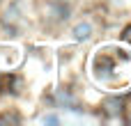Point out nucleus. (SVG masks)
<instances>
[{"mask_svg": "<svg viewBox=\"0 0 131 126\" xmlns=\"http://www.w3.org/2000/svg\"><path fill=\"white\" fill-rule=\"evenodd\" d=\"M113 60L108 57V55H99L97 60H94V73H97V78H111L113 76Z\"/></svg>", "mask_w": 131, "mask_h": 126, "instance_id": "nucleus-1", "label": "nucleus"}, {"mask_svg": "<svg viewBox=\"0 0 131 126\" xmlns=\"http://www.w3.org/2000/svg\"><path fill=\"white\" fill-rule=\"evenodd\" d=\"M7 122L18 124V115H0V124H7Z\"/></svg>", "mask_w": 131, "mask_h": 126, "instance_id": "nucleus-5", "label": "nucleus"}, {"mask_svg": "<svg viewBox=\"0 0 131 126\" xmlns=\"http://www.w3.org/2000/svg\"><path fill=\"white\" fill-rule=\"evenodd\" d=\"M122 39L131 44V25H129V28H124V32H122Z\"/></svg>", "mask_w": 131, "mask_h": 126, "instance_id": "nucleus-6", "label": "nucleus"}, {"mask_svg": "<svg viewBox=\"0 0 131 126\" xmlns=\"http://www.w3.org/2000/svg\"><path fill=\"white\" fill-rule=\"evenodd\" d=\"M44 122H46V124H58L60 119H58L55 115H46V117H44Z\"/></svg>", "mask_w": 131, "mask_h": 126, "instance_id": "nucleus-7", "label": "nucleus"}, {"mask_svg": "<svg viewBox=\"0 0 131 126\" xmlns=\"http://www.w3.org/2000/svg\"><path fill=\"white\" fill-rule=\"evenodd\" d=\"M104 108H106V112H108L111 117H117V115H122V110H124V101H122L120 96H108V99L104 101Z\"/></svg>", "mask_w": 131, "mask_h": 126, "instance_id": "nucleus-2", "label": "nucleus"}, {"mask_svg": "<svg viewBox=\"0 0 131 126\" xmlns=\"http://www.w3.org/2000/svg\"><path fill=\"white\" fill-rule=\"evenodd\" d=\"M90 34H92V25H90V23H78V25L74 28V37H76L78 41L90 39Z\"/></svg>", "mask_w": 131, "mask_h": 126, "instance_id": "nucleus-3", "label": "nucleus"}, {"mask_svg": "<svg viewBox=\"0 0 131 126\" xmlns=\"http://www.w3.org/2000/svg\"><path fill=\"white\" fill-rule=\"evenodd\" d=\"M58 101H60V106L69 108V110H78V103L74 101V96H71L69 92H60V94H58Z\"/></svg>", "mask_w": 131, "mask_h": 126, "instance_id": "nucleus-4", "label": "nucleus"}]
</instances>
